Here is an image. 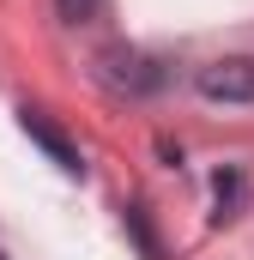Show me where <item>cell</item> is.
I'll return each instance as SVG.
<instances>
[{
  "mask_svg": "<svg viewBox=\"0 0 254 260\" xmlns=\"http://www.w3.org/2000/svg\"><path fill=\"white\" fill-rule=\"evenodd\" d=\"M97 79L115 97H151V91L170 85V67L157 61V55H145V49H133V43H115V49L97 55Z\"/></svg>",
  "mask_w": 254,
  "mask_h": 260,
  "instance_id": "cell-1",
  "label": "cell"
},
{
  "mask_svg": "<svg viewBox=\"0 0 254 260\" xmlns=\"http://www.w3.org/2000/svg\"><path fill=\"white\" fill-rule=\"evenodd\" d=\"M194 91L206 103H254V55H224L194 73Z\"/></svg>",
  "mask_w": 254,
  "mask_h": 260,
  "instance_id": "cell-2",
  "label": "cell"
},
{
  "mask_svg": "<svg viewBox=\"0 0 254 260\" xmlns=\"http://www.w3.org/2000/svg\"><path fill=\"white\" fill-rule=\"evenodd\" d=\"M18 127L30 133V145H37V151H43V157H49L61 176H85V157H79V145H73V139H67V133L55 127L43 109H30V103H24V109H18Z\"/></svg>",
  "mask_w": 254,
  "mask_h": 260,
  "instance_id": "cell-3",
  "label": "cell"
},
{
  "mask_svg": "<svg viewBox=\"0 0 254 260\" xmlns=\"http://www.w3.org/2000/svg\"><path fill=\"white\" fill-rule=\"evenodd\" d=\"M242 194H248V176L242 170H218L212 176V224H230L236 206H242Z\"/></svg>",
  "mask_w": 254,
  "mask_h": 260,
  "instance_id": "cell-4",
  "label": "cell"
},
{
  "mask_svg": "<svg viewBox=\"0 0 254 260\" xmlns=\"http://www.w3.org/2000/svg\"><path fill=\"white\" fill-rule=\"evenodd\" d=\"M121 224H127V236L139 242V254H145V260H164V242H157V230L145 224V206H127V212H121Z\"/></svg>",
  "mask_w": 254,
  "mask_h": 260,
  "instance_id": "cell-5",
  "label": "cell"
},
{
  "mask_svg": "<svg viewBox=\"0 0 254 260\" xmlns=\"http://www.w3.org/2000/svg\"><path fill=\"white\" fill-rule=\"evenodd\" d=\"M97 6H103V0H55V12H61L67 24H85V18H97Z\"/></svg>",
  "mask_w": 254,
  "mask_h": 260,
  "instance_id": "cell-6",
  "label": "cell"
},
{
  "mask_svg": "<svg viewBox=\"0 0 254 260\" xmlns=\"http://www.w3.org/2000/svg\"><path fill=\"white\" fill-rule=\"evenodd\" d=\"M157 157H164V164L176 170V164H182V145H176V139H157Z\"/></svg>",
  "mask_w": 254,
  "mask_h": 260,
  "instance_id": "cell-7",
  "label": "cell"
},
{
  "mask_svg": "<svg viewBox=\"0 0 254 260\" xmlns=\"http://www.w3.org/2000/svg\"><path fill=\"white\" fill-rule=\"evenodd\" d=\"M0 260H6V254H0Z\"/></svg>",
  "mask_w": 254,
  "mask_h": 260,
  "instance_id": "cell-8",
  "label": "cell"
}]
</instances>
